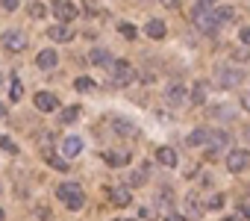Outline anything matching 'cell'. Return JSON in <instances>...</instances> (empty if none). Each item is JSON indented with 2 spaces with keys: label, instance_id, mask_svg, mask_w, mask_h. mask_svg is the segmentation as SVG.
Masks as SVG:
<instances>
[{
  "label": "cell",
  "instance_id": "cell-45",
  "mask_svg": "<svg viewBox=\"0 0 250 221\" xmlns=\"http://www.w3.org/2000/svg\"><path fill=\"white\" fill-rule=\"evenodd\" d=\"M3 218H6V212H3V209H0V221H3Z\"/></svg>",
  "mask_w": 250,
  "mask_h": 221
},
{
  "label": "cell",
  "instance_id": "cell-8",
  "mask_svg": "<svg viewBox=\"0 0 250 221\" xmlns=\"http://www.w3.org/2000/svg\"><path fill=\"white\" fill-rule=\"evenodd\" d=\"M36 109H42V112H53V109H59L56 94H50V91H39V94H36Z\"/></svg>",
  "mask_w": 250,
  "mask_h": 221
},
{
  "label": "cell",
  "instance_id": "cell-29",
  "mask_svg": "<svg viewBox=\"0 0 250 221\" xmlns=\"http://www.w3.org/2000/svg\"><path fill=\"white\" fill-rule=\"evenodd\" d=\"M224 206V195H212L206 198V209H221Z\"/></svg>",
  "mask_w": 250,
  "mask_h": 221
},
{
  "label": "cell",
  "instance_id": "cell-32",
  "mask_svg": "<svg viewBox=\"0 0 250 221\" xmlns=\"http://www.w3.org/2000/svg\"><path fill=\"white\" fill-rule=\"evenodd\" d=\"M147 180V174L145 171H136V174H130V186H142Z\"/></svg>",
  "mask_w": 250,
  "mask_h": 221
},
{
  "label": "cell",
  "instance_id": "cell-10",
  "mask_svg": "<svg viewBox=\"0 0 250 221\" xmlns=\"http://www.w3.org/2000/svg\"><path fill=\"white\" fill-rule=\"evenodd\" d=\"M165 100H168L171 106H183V103H186V88H183L180 83L168 86V91H165Z\"/></svg>",
  "mask_w": 250,
  "mask_h": 221
},
{
  "label": "cell",
  "instance_id": "cell-14",
  "mask_svg": "<svg viewBox=\"0 0 250 221\" xmlns=\"http://www.w3.org/2000/svg\"><path fill=\"white\" fill-rule=\"evenodd\" d=\"M36 62H39V68H42V71H50V68H56V62H59V59H56V50L44 47V50L36 56Z\"/></svg>",
  "mask_w": 250,
  "mask_h": 221
},
{
  "label": "cell",
  "instance_id": "cell-5",
  "mask_svg": "<svg viewBox=\"0 0 250 221\" xmlns=\"http://www.w3.org/2000/svg\"><path fill=\"white\" fill-rule=\"evenodd\" d=\"M227 168H229L232 174L247 171V168H250V151H229V156H227Z\"/></svg>",
  "mask_w": 250,
  "mask_h": 221
},
{
  "label": "cell",
  "instance_id": "cell-24",
  "mask_svg": "<svg viewBox=\"0 0 250 221\" xmlns=\"http://www.w3.org/2000/svg\"><path fill=\"white\" fill-rule=\"evenodd\" d=\"M209 142H212V148H224L229 142V136L221 133V130H209Z\"/></svg>",
  "mask_w": 250,
  "mask_h": 221
},
{
  "label": "cell",
  "instance_id": "cell-44",
  "mask_svg": "<svg viewBox=\"0 0 250 221\" xmlns=\"http://www.w3.org/2000/svg\"><path fill=\"white\" fill-rule=\"evenodd\" d=\"M244 136H247V139H250V127H244Z\"/></svg>",
  "mask_w": 250,
  "mask_h": 221
},
{
  "label": "cell",
  "instance_id": "cell-30",
  "mask_svg": "<svg viewBox=\"0 0 250 221\" xmlns=\"http://www.w3.org/2000/svg\"><path fill=\"white\" fill-rule=\"evenodd\" d=\"M21 94H24V86H21V80L15 77V80H12V94H9V97H12V100H21Z\"/></svg>",
  "mask_w": 250,
  "mask_h": 221
},
{
  "label": "cell",
  "instance_id": "cell-36",
  "mask_svg": "<svg viewBox=\"0 0 250 221\" xmlns=\"http://www.w3.org/2000/svg\"><path fill=\"white\" fill-rule=\"evenodd\" d=\"M36 215H39L42 221H50V209H47V206H39V209H36Z\"/></svg>",
  "mask_w": 250,
  "mask_h": 221
},
{
  "label": "cell",
  "instance_id": "cell-15",
  "mask_svg": "<svg viewBox=\"0 0 250 221\" xmlns=\"http://www.w3.org/2000/svg\"><path fill=\"white\" fill-rule=\"evenodd\" d=\"M88 59H91V65H112V53L106 50V47H91V53H88Z\"/></svg>",
  "mask_w": 250,
  "mask_h": 221
},
{
  "label": "cell",
  "instance_id": "cell-17",
  "mask_svg": "<svg viewBox=\"0 0 250 221\" xmlns=\"http://www.w3.org/2000/svg\"><path fill=\"white\" fill-rule=\"evenodd\" d=\"M44 162L50 165V168H56V171H68L71 165H68V159L65 156H59V154H53V151H44Z\"/></svg>",
  "mask_w": 250,
  "mask_h": 221
},
{
  "label": "cell",
  "instance_id": "cell-4",
  "mask_svg": "<svg viewBox=\"0 0 250 221\" xmlns=\"http://www.w3.org/2000/svg\"><path fill=\"white\" fill-rule=\"evenodd\" d=\"M215 77H218V83L224 86V88H232V86H238V83H244V71H238V68H218L215 71Z\"/></svg>",
  "mask_w": 250,
  "mask_h": 221
},
{
  "label": "cell",
  "instance_id": "cell-21",
  "mask_svg": "<svg viewBox=\"0 0 250 221\" xmlns=\"http://www.w3.org/2000/svg\"><path fill=\"white\" fill-rule=\"evenodd\" d=\"M186 209H188V215H191V218H200V215H203V206H200V200H197V195H194V192L186 198Z\"/></svg>",
  "mask_w": 250,
  "mask_h": 221
},
{
  "label": "cell",
  "instance_id": "cell-39",
  "mask_svg": "<svg viewBox=\"0 0 250 221\" xmlns=\"http://www.w3.org/2000/svg\"><path fill=\"white\" fill-rule=\"evenodd\" d=\"M165 221H186V215H180V212H168Z\"/></svg>",
  "mask_w": 250,
  "mask_h": 221
},
{
  "label": "cell",
  "instance_id": "cell-26",
  "mask_svg": "<svg viewBox=\"0 0 250 221\" xmlns=\"http://www.w3.org/2000/svg\"><path fill=\"white\" fill-rule=\"evenodd\" d=\"M74 86H77V91H91V88H94V80H91V77H77Z\"/></svg>",
  "mask_w": 250,
  "mask_h": 221
},
{
  "label": "cell",
  "instance_id": "cell-43",
  "mask_svg": "<svg viewBox=\"0 0 250 221\" xmlns=\"http://www.w3.org/2000/svg\"><path fill=\"white\" fill-rule=\"evenodd\" d=\"M0 118H6V106L3 103H0Z\"/></svg>",
  "mask_w": 250,
  "mask_h": 221
},
{
  "label": "cell",
  "instance_id": "cell-31",
  "mask_svg": "<svg viewBox=\"0 0 250 221\" xmlns=\"http://www.w3.org/2000/svg\"><path fill=\"white\" fill-rule=\"evenodd\" d=\"M118 30H121L124 39H136V27L133 24H118Z\"/></svg>",
  "mask_w": 250,
  "mask_h": 221
},
{
  "label": "cell",
  "instance_id": "cell-18",
  "mask_svg": "<svg viewBox=\"0 0 250 221\" xmlns=\"http://www.w3.org/2000/svg\"><path fill=\"white\" fill-rule=\"evenodd\" d=\"M103 159H106L109 165H115V168H118V165H127V162H130V154H124V151H106V154H103Z\"/></svg>",
  "mask_w": 250,
  "mask_h": 221
},
{
  "label": "cell",
  "instance_id": "cell-28",
  "mask_svg": "<svg viewBox=\"0 0 250 221\" xmlns=\"http://www.w3.org/2000/svg\"><path fill=\"white\" fill-rule=\"evenodd\" d=\"M30 15L33 18H44L47 15V6L44 3H30Z\"/></svg>",
  "mask_w": 250,
  "mask_h": 221
},
{
  "label": "cell",
  "instance_id": "cell-33",
  "mask_svg": "<svg viewBox=\"0 0 250 221\" xmlns=\"http://www.w3.org/2000/svg\"><path fill=\"white\" fill-rule=\"evenodd\" d=\"M232 56H235L238 62H244V59H250V47H235V50H232Z\"/></svg>",
  "mask_w": 250,
  "mask_h": 221
},
{
  "label": "cell",
  "instance_id": "cell-35",
  "mask_svg": "<svg viewBox=\"0 0 250 221\" xmlns=\"http://www.w3.org/2000/svg\"><path fill=\"white\" fill-rule=\"evenodd\" d=\"M18 3H21V0H0V6H3L6 12H15V9H18Z\"/></svg>",
  "mask_w": 250,
  "mask_h": 221
},
{
  "label": "cell",
  "instance_id": "cell-11",
  "mask_svg": "<svg viewBox=\"0 0 250 221\" xmlns=\"http://www.w3.org/2000/svg\"><path fill=\"white\" fill-rule=\"evenodd\" d=\"M80 151H83V139H80V136H68V139H62V154H65V159L77 156Z\"/></svg>",
  "mask_w": 250,
  "mask_h": 221
},
{
  "label": "cell",
  "instance_id": "cell-38",
  "mask_svg": "<svg viewBox=\"0 0 250 221\" xmlns=\"http://www.w3.org/2000/svg\"><path fill=\"white\" fill-rule=\"evenodd\" d=\"M156 200H159V203H165V206H168V203H171V192H168V189H165V192H162V195H159V198H156Z\"/></svg>",
  "mask_w": 250,
  "mask_h": 221
},
{
  "label": "cell",
  "instance_id": "cell-42",
  "mask_svg": "<svg viewBox=\"0 0 250 221\" xmlns=\"http://www.w3.org/2000/svg\"><path fill=\"white\" fill-rule=\"evenodd\" d=\"M159 3H165V6H177V0H159Z\"/></svg>",
  "mask_w": 250,
  "mask_h": 221
},
{
  "label": "cell",
  "instance_id": "cell-13",
  "mask_svg": "<svg viewBox=\"0 0 250 221\" xmlns=\"http://www.w3.org/2000/svg\"><path fill=\"white\" fill-rule=\"evenodd\" d=\"M109 200H112L115 206H130L133 195H130V189H124V186H118V189H112V192H109Z\"/></svg>",
  "mask_w": 250,
  "mask_h": 221
},
{
  "label": "cell",
  "instance_id": "cell-9",
  "mask_svg": "<svg viewBox=\"0 0 250 221\" xmlns=\"http://www.w3.org/2000/svg\"><path fill=\"white\" fill-rule=\"evenodd\" d=\"M47 39H53V42H71L74 30L68 24H53V27H47Z\"/></svg>",
  "mask_w": 250,
  "mask_h": 221
},
{
  "label": "cell",
  "instance_id": "cell-16",
  "mask_svg": "<svg viewBox=\"0 0 250 221\" xmlns=\"http://www.w3.org/2000/svg\"><path fill=\"white\" fill-rule=\"evenodd\" d=\"M156 162L165 165V168H174V165H177V151H174V148H159V151H156Z\"/></svg>",
  "mask_w": 250,
  "mask_h": 221
},
{
  "label": "cell",
  "instance_id": "cell-37",
  "mask_svg": "<svg viewBox=\"0 0 250 221\" xmlns=\"http://www.w3.org/2000/svg\"><path fill=\"white\" fill-rule=\"evenodd\" d=\"M238 39H241V42H244V44L250 47V27H241V33H238Z\"/></svg>",
  "mask_w": 250,
  "mask_h": 221
},
{
  "label": "cell",
  "instance_id": "cell-12",
  "mask_svg": "<svg viewBox=\"0 0 250 221\" xmlns=\"http://www.w3.org/2000/svg\"><path fill=\"white\" fill-rule=\"evenodd\" d=\"M112 127H115V133H121V136H136V133H139V127H136L130 118H112Z\"/></svg>",
  "mask_w": 250,
  "mask_h": 221
},
{
  "label": "cell",
  "instance_id": "cell-20",
  "mask_svg": "<svg viewBox=\"0 0 250 221\" xmlns=\"http://www.w3.org/2000/svg\"><path fill=\"white\" fill-rule=\"evenodd\" d=\"M145 33L159 42V39H165V24H162V21H147V24H145Z\"/></svg>",
  "mask_w": 250,
  "mask_h": 221
},
{
  "label": "cell",
  "instance_id": "cell-1",
  "mask_svg": "<svg viewBox=\"0 0 250 221\" xmlns=\"http://www.w3.org/2000/svg\"><path fill=\"white\" fill-rule=\"evenodd\" d=\"M139 77V71L127 62V59H112V65H109V80H112V86H130L133 80Z\"/></svg>",
  "mask_w": 250,
  "mask_h": 221
},
{
  "label": "cell",
  "instance_id": "cell-25",
  "mask_svg": "<svg viewBox=\"0 0 250 221\" xmlns=\"http://www.w3.org/2000/svg\"><path fill=\"white\" fill-rule=\"evenodd\" d=\"M77 118H80V106H65L62 109V121L65 124H74Z\"/></svg>",
  "mask_w": 250,
  "mask_h": 221
},
{
  "label": "cell",
  "instance_id": "cell-46",
  "mask_svg": "<svg viewBox=\"0 0 250 221\" xmlns=\"http://www.w3.org/2000/svg\"><path fill=\"white\" fill-rule=\"evenodd\" d=\"M115 221H130V218H115Z\"/></svg>",
  "mask_w": 250,
  "mask_h": 221
},
{
  "label": "cell",
  "instance_id": "cell-2",
  "mask_svg": "<svg viewBox=\"0 0 250 221\" xmlns=\"http://www.w3.org/2000/svg\"><path fill=\"white\" fill-rule=\"evenodd\" d=\"M56 198H59L68 209H83V203H85V195H83V189H80L77 183H59V186H56Z\"/></svg>",
  "mask_w": 250,
  "mask_h": 221
},
{
  "label": "cell",
  "instance_id": "cell-3",
  "mask_svg": "<svg viewBox=\"0 0 250 221\" xmlns=\"http://www.w3.org/2000/svg\"><path fill=\"white\" fill-rule=\"evenodd\" d=\"M0 47H6L9 53H21L27 47V36L21 30H6L3 36H0Z\"/></svg>",
  "mask_w": 250,
  "mask_h": 221
},
{
  "label": "cell",
  "instance_id": "cell-40",
  "mask_svg": "<svg viewBox=\"0 0 250 221\" xmlns=\"http://www.w3.org/2000/svg\"><path fill=\"white\" fill-rule=\"evenodd\" d=\"M241 215H244V218H250V203H241Z\"/></svg>",
  "mask_w": 250,
  "mask_h": 221
},
{
  "label": "cell",
  "instance_id": "cell-6",
  "mask_svg": "<svg viewBox=\"0 0 250 221\" xmlns=\"http://www.w3.org/2000/svg\"><path fill=\"white\" fill-rule=\"evenodd\" d=\"M194 24H197V30L200 33H206V36H215L218 33V21H215V15L212 12H200V9H194Z\"/></svg>",
  "mask_w": 250,
  "mask_h": 221
},
{
  "label": "cell",
  "instance_id": "cell-19",
  "mask_svg": "<svg viewBox=\"0 0 250 221\" xmlns=\"http://www.w3.org/2000/svg\"><path fill=\"white\" fill-rule=\"evenodd\" d=\"M212 15H215L218 24H229V21H235V9H232V6H218V9H212Z\"/></svg>",
  "mask_w": 250,
  "mask_h": 221
},
{
  "label": "cell",
  "instance_id": "cell-34",
  "mask_svg": "<svg viewBox=\"0 0 250 221\" xmlns=\"http://www.w3.org/2000/svg\"><path fill=\"white\" fill-rule=\"evenodd\" d=\"M215 3H218V0H197V6H194V9H200V12H209Z\"/></svg>",
  "mask_w": 250,
  "mask_h": 221
},
{
  "label": "cell",
  "instance_id": "cell-23",
  "mask_svg": "<svg viewBox=\"0 0 250 221\" xmlns=\"http://www.w3.org/2000/svg\"><path fill=\"white\" fill-rule=\"evenodd\" d=\"M191 103H206V83H194V88H191Z\"/></svg>",
  "mask_w": 250,
  "mask_h": 221
},
{
  "label": "cell",
  "instance_id": "cell-22",
  "mask_svg": "<svg viewBox=\"0 0 250 221\" xmlns=\"http://www.w3.org/2000/svg\"><path fill=\"white\" fill-rule=\"evenodd\" d=\"M203 142H209V130H194V133H188V139H186V145H191V148H197V145H203Z\"/></svg>",
  "mask_w": 250,
  "mask_h": 221
},
{
  "label": "cell",
  "instance_id": "cell-41",
  "mask_svg": "<svg viewBox=\"0 0 250 221\" xmlns=\"http://www.w3.org/2000/svg\"><path fill=\"white\" fill-rule=\"evenodd\" d=\"M241 103H244V109H250V94H244V97H241Z\"/></svg>",
  "mask_w": 250,
  "mask_h": 221
},
{
  "label": "cell",
  "instance_id": "cell-7",
  "mask_svg": "<svg viewBox=\"0 0 250 221\" xmlns=\"http://www.w3.org/2000/svg\"><path fill=\"white\" fill-rule=\"evenodd\" d=\"M53 12H56L59 24H71V21L77 18V6L71 3V0H56V3H53Z\"/></svg>",
  "mask_w": 250,
  "mask_h": 221
},
{
  "label": "cell",
  "instance_id": "cell-27",
  "mask_svg": "<svg viewBox=\"0 0 250 221\" xmlns=\"http://www.w3.org/2000/svg\"><path fill=\"white\" fill-rule=\"evenodd\" d=\"M0 148H3L6 154H18V145H15L9 136H0Z\"/></svg>",
  "mask_w": 250,
  "mask_h": 221
}]
</instances>
